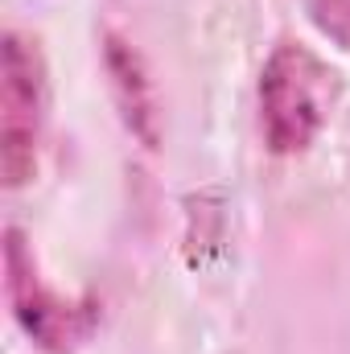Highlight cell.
Masks as SVG:
<instances>
[{
    "label": "cell",
    "mask_w": 350,
    "mask_h": 354,
    "mask_svg": "<svg viewBox=\"0 0 350 354\" xmlns=\"http://www.w3.org/2000/svg\"><path fill=\"white\" fill-rule=\"evenodd\" d=\"M338 75L301 41H280L260 71V124L272 153H305L330 120Z\"/></svg>",
    "instance_id": "obj_1"
},
{
    "label": "cell",
    "mask_w": 350,
    "mask_h": 354,
    "mask_svg": "<svg viewBox=\"0 0 350 354\" xmlns=\"http://www.w3.org/2000/svg\"><path fill=\"white\" fill-rule=\"evenodd\" d=\"M46 124V62L33 37L8 29L0 58V174L4 185H25L37 169Z\"/></svg>",
    "instance_id": "obj_2"
},
{
    "label": "cell",
    "mask_w": 350,
    "mask_h": 354,
    "mask_svg": "<svg viewBox=\"0 0 350 354\" xmlns=\"http://www.w3.org/2000/svg\"><path fill=\"white\" fill-rule=\"evenodd\" d=\"M4 272H8V301L12 313L21 322V330L50 354L75 351L95 326V305L91 301H62L54 297L33 264V252L25 243V235L17 227H8L4 235Z\"/></svg>",
    "instance_id": "obj_3"
},
{
    "label": "cell",
    "mask_w": 350,
    "mask_h": 354,
    "mask_svg": "<svg viewBox=\"0 0 350 354\" xmlns=\"http://www.w3.org/2000/svg\"><path fill=\"white\" fill-rule=\"evenodd\" d=\"M107 66L116 75V87L124 91V107H128V120L136 115H149V95H145V79H140V62L136 54L124 46V41H107Z\"/></svg>",
    "instance_id": "obj_4"
},
{
    "label": "cell",
    "mask_w": 350,
    "mask_h": 354,
    "mask_svg": "<svg viewBox=\"0 0 350 354\" xmlns=\"http://www.w3.org/2000/svg\"><path fill=\"white\" fill-rule=\"evenodd\" d=\"M305 12L322 37L350 50V0H305Z\"/></svg>",
    "instance_id": "obj_5"
}]
</instances>
